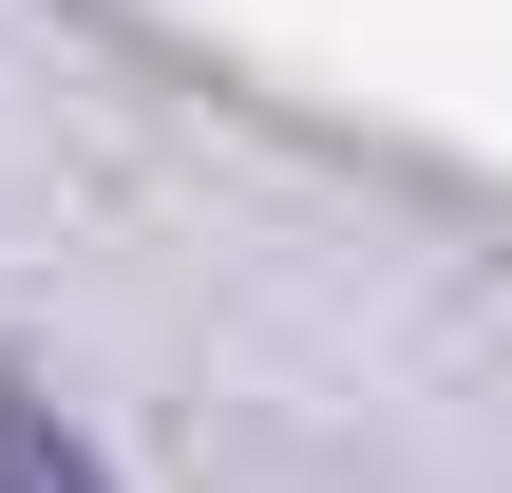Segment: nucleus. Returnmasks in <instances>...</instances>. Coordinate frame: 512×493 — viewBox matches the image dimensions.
Listing matches in <instances>:
<instances>
[{"label": "nucleus", "instance_id": "nucleus-1", "mask_svg": "<svg viewBox=\"0 0 512 493\" xmlns=\"http://www.w3.org/2000/svg\"><path fill=\"white\" fill-rule=\"evenodd\" d=\"M0 493H95V456H76L38 399H0Z\"/></svg>", "mask_w": 512, "mask_h": 493}]
</instances>
